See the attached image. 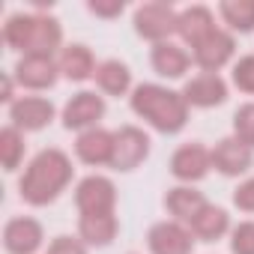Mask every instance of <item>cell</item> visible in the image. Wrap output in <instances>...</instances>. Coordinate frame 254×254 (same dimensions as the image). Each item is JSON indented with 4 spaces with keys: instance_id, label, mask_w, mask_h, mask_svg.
I'll use <instances>...</instances> for the list:
<instances>
[{
    "instance_id": "obj_4",
    "label": "cell",
    "mask_w": 254,
    "mask_h": 254,
    "mask_svg": "<svg viewBox=\"0 0 254 254\" xmlns=\"http://www.w3.org/2000/svg\"><path fill=\"white\" fill-rule=\"evenodd\" d=\"M177 24H180V15L168 3H144L135 12V30H138V36L153 39L156 45L165 42L177 30Z\"/></svg>"
},
{
    "instance_id": "obj_21",
    "label": "cell",
    "mask_w": 254,
    "mask_h": 254,
    "mask_svg": "<svg viewBox=\"0 0 254 254\" xmlns=\"http://www.w3.org/2000/svg\"><path fill=\"white\" fill-rule=\"evenodd\" d=\"M165 206H168V212L177 215L180 221H191V218L206 206V200H203L200 191H194V189H189V186H180V189H171V191H168Z\"/></svg>"
},
{
    "instance_id": "obj_23",
    "label": "cell",
    "mask_w": 254,
    "mask_h": 254,
    "mask_svg": "<svg viewBox=\"0 0 254 254\" xmlns=\"http://www.w3.org/2000/svg\"><path fill=\"white\" fill-rule=\"evenodd\" d=\"M96 81H99L102 93H108V96H123L126 90H129V84H132V72L126 69V63H120V60H105V63L96 69Z\"/></svg>"
},
{
    "instance_id": "obj_28",
    "label": "cell",
    "mask_w": 254,
    "mask_h": 254,
    "mask_svg": "<svg viewBox=\"0 0 254 254\" xmlns=\"http://www.w3.org/2000/svg\"><path fill=\"white\" fill-rule=\"evenodd\" d=\"M233 84H236L242 93H254V54L242 57V60L233 66Z\"/></svg>"
},
{
    "instance_id": "obj_20",
    "label": "cell",
    "mask_w": 254,
    "mask_h": 254,
    "mask_svg": "<svg viewBox=\"0 0 254 254\" xmlns=\"http://www.w3.org/2000/svg\"><path fill=\"white\" fill-rule=\"evenodd\" d=\"M189 224H191V233H194L197 239H203V242H215V239L224 236V230L230 227L227 212L218 209V206H209V203H206Z\"/></svg>"
},
{
    "instance_id": "obj_10",
    "label": "cell",
    "mask_w": 254,
    "mask_h": 254,
    "mask_svg": "<svg viewBox=\"0 0 254 254\" xmlns=\"http://www.w3.org/2000/svg\"><path fill=\"white\" fill-rule=\"evenodd\" d=\"M3 245L9 254H36L42 245V224L36 218H12L3 230Z\"/></svg>"
},
{
    "instance_id": "obj_24",
    "label": "cell",
    "mask_w": 254,
    "mask_h": 254,
    "mask_svg": "<svg viewBox=\"0 0 254 254\" xmlns=\"http://www.w3.org/2000/svg\"><path fill=\"white\" fill-rule=\"evenodd\" d=\"M218 12L233 30H242V33L254 30V0H221Z\"/></svg>"
},
{
    "instance_id": "obj_18",
    "label": "cell",
    "mask_w": 254,
    "mask_h": 254,
    "mask_svg": "<svg viewBox=\"0 0 254 254\" xmlns=\"http://www.w3.org/2000/svg\"><path fill=\"white\" fill-rule=\"evenodd\" d=\"M81 239H87L90 245H108L117 236V218L114 212H87L81 215Z\"/></svg>"
},
{
    "instance_id": "obj_25",
    "label": "cell",
    "mask_w": 254,
    "mask_h": 254,
    "mask_svg": "<svg viewBox=\"0 0 254 254\" xmlns=\"http://www.w3.org/2000/svg\"><path fill=\"white\" fill-rule=\"evenodd\" d=\"M0 156H3V168L6 171H15L18 162L24 159V138L15 126H6L0 132Z\"/></svg>"
},
{
    "instance_id": "obj_30",
    "label": "cell",
    "mask_w": 254,
    "mask_h": 254,
    "mask_svg": "<svg viewBox=\"0 0 254 254\" xmlns=\"http://www.w3.org/2000/svg\"><path fill=\"white\" fill-rule=\"evenodd\" d=\"M48 254H87V251H84V245H81L78 239H72V236H57V239L51 242Z\"/></svg>"
},
{
    "instance_id": "obj_14",
    "label": "cell",
    "mask_w": 254,
    "mask_h": 254,
    "mask_svg": "<svg viewBox=\"0 0 254 254\" xmlns=\"http://www.w3.org/2000/svg\"><path fill=\"white\" fill-rule=\"evenodd\" d=\"M251 162H254L251 147H245V144L236 141V138H224V141H218L215 150H212V165H215L224 177H239V174H245V171L251 168Z\"/></svg>"
},
{
    "instance_id": "obj_3",
    "label": "cell",
    "mask_w": 254,
    "mask_h": 254,
    "mask_svg": "<svg viewBox=\"0 0 254 254\" xmlns=\"http://www.w3.org/2000/svg\"><path fill=\"white\" fill-rule=\"evenodd\" d=\"M3 39L9 48H18L24 54H48L60 45L63 30L48 15H12L3 27Z\"/></svg>"
},
{
    "instance_id": "obj_2",
    "label": "cell",
    "mask_w": 254,
    "mask_h": 254,
    "mask_svg": "<svg viewBox=\"0 0 254 254\" xmlns=\"http://www.w3.org/2000/svg\"><path fill=\"white\" fill-rule=\"evenodd\" d=\"M132 111L165 135L180 132L189 120V102L183 99V93L165 90L159 84H141L132 93Z\"/></svg>"
},
{
    "instance_id": "obj_1",
    "label": "cell",
    "mask_w": 254,
    "mask_h": 254,
    "mask_svg": "<svg viewBox=\"0 0 254 254\" xmlns=\"http://www.w3.org/2000/svg\"><path fill=\"white\" fill-rule=\"evenodd\" d=\"M69 180H72V162H69V156L60 153V150H42L30 162V168L21 177L18 189H21V197L27 203L45 206V203H51L66 189Z\"/></svg>"
},
{
    "instance_id": "obj_26",
    "label": "cell",
    "mask_w": 254,
    "mask_h": 254,
    "mask_svg": "<svg viewBox=\"0 0 254 254\" xmlns=\"http://www.w3.org/2000/svg\"><path fill=\"white\" fill-rule=\"evenodd\" d=\"M233 132H236V141H242L245 147L254 150V102L242 105L233 114Z\"/></svg>"
},
{
    "instance_id": "obj_8",
    "label": "cell",
    "mask_w": 254,
    "mask_h": 254,
    "mask_svg": "<svg viewBox=\"0 0 254 254\" xmlns=\"http://www.w3.org/2000/svg\"><path fill=\"white\" fill-rule=\"evenodd\" d=\"M212 168V153L200 144H186L174 153L171 159V171L177 180H186V183H194V180H203L206 171Z\"/></svg>"
},
{
    "instance_id": "obj_7",
    "label": "cell",
    "mask_w": 254,
    "mask_h": 254,
    "mask_svg": "<svg viewBox=\"0 0 254 254\" xmlns=\"http://www.w3.org/2000/svg\"><path fill=\"white\" fill-rule=\"evenodd\" d=\"M9 117L15 123V129L39 132L54 120V105L48 99H39V96H24V99L9 105Z\"/></svg>"
},
{
    "instance_id": "obj_13",
    "label": "cell",
    "mask_w": 254,
    "mask_h": 254,
    "mask_svg": "<svg viewBox=\"0 0 254 254\" xmlns=\"http://www.w3.org/2000/svg\"><path fill=\"white\" fill-rule=\"evenodd\" d=\"M183 99L194 108H212V105H221L227 99V84L218 78V72H203L186 84Z\"/></svg>"
},
{
    "instance_id": "obj_32",
    "label": "cell",
    "mask_w": 254,
    "mask_h": 254,
    "mask_svg": "<svg viewBox=\"0 0 254 254\" xmlns=\"http://www.w3.org/2000/svg\"><path fill=\"white\" fill-rule=\"evenodd\" d=\"M0 99H6V102L12 99V81H9V78L3 81V96H0Z\"/></svg>"
},
{
    "instance_id": "obj_9",
    "label": "cell",
    "mask_w": 254,
    "mask_h": 254,
    "mask_svg": "<svg viewBox=\"0 0 254 254\" xmlns=\"http://www.w3.org/2000/svg\"><path fill=\"white\" fill-rule=\"evenodd\" d=\"M150 251L153 254H191V233L177 221H159L150 227Z\"/></svg>"
},
{
    "instance_id": "obj_17",
    "label": "cell",
    "mask_w": 254,
    "mask_h": 254,
    "mask_svg": "<svg viewBox=\"0 0 254 254\" xmlns=\"http://www.w3.org/2000/svg\"><path fill=\"white\" fill-rule=\"evenodd\" d=\"M233 48H236L233 45V36L224 33V30H215L203 45L194 48V63L200 69H206V72H215V69H221L233 57Z\"/></svg>"
},
{
    "instance_id": "obj_31",
    "label": "cell",
    "mask_w": 254,
    "mask_h": 254,
    "mask_svg": "<svg viewBox=\"0 0 254 254\" xmlns=\"http://www.w3.org/2000/svg\"><path fill=\"white\" fill-rule=\"evenodd\" d=\"M90 12H93V15H102V18H114V15L123 12V0H111V3L93 0V3H90Z\"/></svg>"
},
{
    "instance_id": "obj_27",
    "label": "cell",
    "mask_w": 254,
    "mask_h": 254,
    "mask_svg": "<svg viewBox=\"0 0 254 254\" xmlns=\"http://www.w3.org/2000/svg\"><path fill=\"white\" fill-rule=\"evenodd\" d=\"M230 251H233V254H254V221H242V224L233 230Z\"/></svg>"
},
{
    "instance_id": "obj_15",
    "label": "cell",
    "mask_w": 254,
    "mask_h": 254,
    "mask_svg": "<svg viewBox=\"0 0 254 254\" xmlns=\"http://www.w3.org/2000/svg\"><path fill=\"white\" fill-rule=\"evenodd\" d=\"M75 153L87 165H111L114 159V135L105 129H87L75 141Z\"/></svg>"
},
{
    "instance_id": "obj_16",
    "label": "cell",
    "mask_w": 254,
    "mask_h": 254,
    "mask_svg": "<svg viewBox=\"0 0 254 254\" xmlns=\"http://www.w3.org/2000/svg\"><path fill=\"white\" fill-rule=\"evenodd\" d=\"M215 30H218V27H215L212 12H209L206 6H191V9H186V12L180 15V24H177V33H180L191 48L203 45Z\"/></svg>"
},
{
    "instance_id": "obj_11",
    "label": "cell",
    "mask_w": 254,
    "mask_h": 254,
    "mask_svg": "<svg viewBox=\"0 0 254 254\" xmlns=\"http://www.w3.org/2000/svg\"><path fill=\"white\" fill-rule=\"evenodd\" d=\"M105 114V102L102 96L84 90V93H75L66 108H63V123H66V129H87V126H93L96 120H102Z\"/></svg>"
},
{
    "instance_id": "obj_22",
    "label": "cell",
    "mask_w": 254,
    "mask_h": 254,
    "mask_svg": "<svg viewBox=\"0 0 254 254\" xmlns=\"http://www.w3.org/2000/svg\"><path fill=\"white\" fill-rule=\"evenodd\" d=\"M153 69L165 78H180L189 69V54L171 42H159L153 48Z\"/></svg>"
},
{
    "instance_id": "obj_6",
    "label": "cell",
    "mask_w": 254,
    "mask_h": 254,
    "mask_svg": "<svg viewBox=\"0 0 254 254\" xmlns=\"http://www.w3.org/2000/svg\"><path fill=\"white\" fill-rule=\"evenodd\" d=\"M75 203H78L81 215H87V212H114L117 189L108 177H87L75 189Z\"/></svg>"
},
{
    "instance_id": "obj_29",
    "label": "cell",
    "mask_w": 254,
    "mask_h": 254,
    "mask_svg": "<svg viewBox=\"0 0 254 254\" xmlns=\"http://www.w3.org/2000/svg\"><path fill=\"white\" fill-rule=\"evenodd\" d=\"M233 203H236L239 209H245V212H254V180L242 183V186L233 191Z\"/></svg>"
},
{
    "instance_id": "obj_19",
    "label": "cell",
    "mask_w": 254,
    "mask_h": 254,
    "mask_svg": "<svg viewBox=\"0 0 254 254\" xmlns=\"http://www.w3.org/2000/svg\"><path fill=\"white\" fill-rule=\"evenodd\" d=\"M96 63H93V54H90V48H84V45H69V48H63V54H60V72L69 78V81H87L90 75H96Z\"/></svg>"
},
{
    "instance_id": "obj_12",
    "label": "cell",
    "mask_w": 254,
    "mask_h": 254,
    "mask_svg": "<svg viewBox=\"0 0 254 254\" xmlns=\"http://www.w3.org/2000/svg\"><path fill=\"white\" fill-rule=\"evenodd\" d=\"M57 69L60 66L48 54H24V60L15 66V78H18V84H24L30 90H45V87H54Z\"/></svg>"
},
{
    "instance_id": "obj_5",
    "label": "cell",
    "mask_w": 254,
    "mask_h": 254,
    "mask_svg": "<svg viewBox=\"0 0 254 254\" xmlns=\"http://www.w3.org/2000/svg\"><path fill=\"white\" fill-rule=\"evenodd\" d=\"M147 156H150V138H147L141 129H135V126H126V129H120V132L114 135V159H111V165H114L117 171H132V168H138Z\"/></svg>"
}]
</instances>
